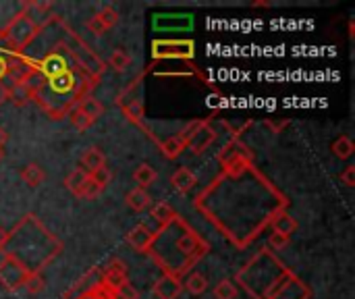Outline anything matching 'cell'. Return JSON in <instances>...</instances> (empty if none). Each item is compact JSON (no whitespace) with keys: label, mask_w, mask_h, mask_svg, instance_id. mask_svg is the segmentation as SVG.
<instances>
[{"label":"cell","mask_w":355,"mask_h":299,"mask_svg":"<svg viewBox=\"0 0 355 299\" xmlns=\"http://www.w3.org/2000/svg\"><path fill=\"white\" fill-rule=\"evenodd\" d=\"M98 81L100 75L92 73L87 67L75 60L69 71L46 79L33 100L52 121H60L69 117V112L83 98L92 96V89L98 85Z\"/></svg>","instance_id":"obj_1"},{"label":"cell","mask_w":355,"mask_h":299,"mask_svg":"<svg viewBox=\"0 0 355 299\" xmlns=\"http://www.w3.org/2000/svg\"><path fill=\"white\" fill-rule=\"evenodd\" d=\"M21 248H25V252L10 256V258L17 260L19 264H23L31 275H40L42 268L46 264H50L62 250L60 241L33 214H27L12 231H8L2 252L4 250H21ZM4 256H8V254H4Z\"/></svg>","instance_id":"obj_2"},{"label":"cell","mask_w":355,"mask_h":299,"mask_svg":"<svg viewBox=\"0 0 355 299\" xmlns=\"http://www.w3.org/2000/svg\"><path fill=\"white\" fill-rule=\"evenodd\" d=\"M168 248H175L177 262L173 266L171 277H177V279L187 275L193 268V264H198L202 260V256L208 254V244L191 227H187L179 216L168 227L156 231L150 252L152 250H168Z\"/></svg>","instance_id":"obj_3"},{"label":"cell","mask_w":355,"mask_h":299,"mask_svg":"<svg viewBox=\"0 0 355 299\" xmlns=\"http://www.w3.org/2000/svg\"><path fill=\"white\" fill-rule=\"evenodd\" d=\"M44 25L33 21V17L27 10L15 12L6 25L2 27V42H0V54H23V50L42 33Z\"/></svg>","instance_id":"obj_4"},{"label":"cell","mask_w":355,"mask_h":299,"mask_svg":"<svg viewBox=\"0 0 355 299\" xmlns=\"http://www.w3.org/2000/svg\"><path fill=\"white\" fill-rule=\"evenodd\" d=\"M29 277L31 273L23 264H19L10 256H2L0 260V287L2 289H6L8 293H15L21 287H25Z\"/></svg>","instance_id":"obj_5"},{"label":"cell","mask_w":355,"mask_h":299,"mask_svg":"<svg viewBox=\"0 0 355 299\" xmlns=\"http://www.w3.org/2000/svg\"><path fill=\"white\" fill-rule=\"evenodd\" d=\"M183 139H185V150L189 148L191 154H202L206 152V148H210V144L216 139V131L206 123H191V127H187L185 131H181Z\"/></svg>","instance_id":"obj_6"},{"label":"cell","mask_w":355,"mask_h":299,"mask_svg":"<svg viewBox=\"0 0 355 299\" xmlns=\"http://www.w3.org/2000/svg\"><path fill=\"white\" fill-rule=\"evenodd\" d=\"M100 279L108 287H112V289L119 291L123 285L129 283V268H127V264L121 258H112L104 268H100Z\"/></svg>","instance_id":"obj_7"},{"label":"cell","mask_w":355,"mask_h":299,"mask_svg":"<svg viewBox=\"0 0 355 299\" xmlns=\"http://www.w3.org/2000/svg\"><path fill=\"white\" fill-rule=\"evenodd\" d=\"M154 237H156V231H150V227H148L146 223H139V225H135V227L127 233L125 241H127L137 254H150V248H152V244H154Z\"/></svg>","instance_id":"obj_8"},{"label":"cell","mask_w":355,"mask_h":299,"mask_svg":"<svg viewBox=\"0 0 355 299\" xmlns=\"http://www.w3.org/2000/svg\"><path fill=\"white\" fill-rule=\"evenodd\" d=\"M154 296L158 299H179V296L183 293V283L181 279L177 277H171V275H162L154 287H152Z\"/></svg>","instance_id":"obj_9"},{"label":"cell","mask_w":355,"mask_h":299,"mask_svg":"<svg viewBox=\"0 0 355 299\" xmlns=\"http://www.w3.org/2000/svg\"><path fill=\"white\" fill-rule=\"evenodd\" d=\"M193 44L191 42H158L154 44V56H191L193 54Z\"/></svg>","instance_id":"obj_10"},{"label":"cell","mask_w":355,"mask_h":299,"mask_svg":"<svg viewBox=\"0 0 355 299\" xmlns=\"http://www.w3.org/2000/svg\"><path fill=\"white\" fill-rule=\"evenodd\" d=\"M102 166H106V158H104V154H102L100 148L89 146V148H85L81 152V156H79V169H83L87 175H92L94 171H98Z\"/></svg>","instance_id":"obj_11"},{"label":"cell","mask_w":355,"mask_h":299,"mask_svg":"<svg viewBox=\"0 0 355 299\" xmlns=\"http://www.w3.org/2000/svg\"><path fill=\"white\" fill-rule=\"evenodd\" d=\"M198 183V177L193 171H189L187 166H181L177 169L173 175H171V185L179 191V194H189Z\"/></svg>","instance_id":"obj_12"},{"label":"cell","mask_w":355,"mask_h":299,"mask_svg":"<svg viewBox=\"0 0 355 299\" xmlns=\"http://www.w3.org/2000/svg\"><path fill=\"white\" fill-rule=\"evenodd\" d=\"M270 227L275 233H283L287 237H291V233L297 231V221L287 212V210H279L272 219H270Z\"/></svg>","instance_id":"obj_13"},{"label":"cell","mask_w":355,"mask_h":299,"mask_svg":"<svg viewBox=\"0 0 355 299\" xmlns=\"http://www.w3.org/2000/svg\"><path fill=\"white\" fill-rule=\"evenodd\" d=\"M19 177L27 187H40L46 181V171L37 162H29L21 169Z\"/></svg>","instance_id":"obj_14"},{"label":"cell","mask_w":355,"mask_h":299,"mask_svg":"<svg viewBox=\"0 0 355 299\" xmlns=\"http://www.w3.org/2000/svg\"><path fill=\"white\" fill-rule=\"evenodd\" d=\"M125 202H127V206H129L133 212H144V210H148V208H150L152 198H150L148 189L133 187V189L125 196Z\"/></svg>","instance_id":"obj_15"},{"label":"cell","mask_w":355,"mask_h":299,"mask_svg":"<svg viewBox=\"0 0 355 299\" xmlns=\"http://www.w3.org/2000/svg\"><path fill=\"white\" fill-rule=\"evenodd\" d=\"M150 216L158 223L160 229H164V227H168L179 214L173 210V206H171L168 202H158V204L150 210Z\"/></svg>","instance_id":"obj_16"},{"label":"cell","mask_w":355,"mask_h":299,"mask_svg":"<svg viewBox=\"0 0 355 299\" xmlns=\"http://www.w3.org/2000/svg\"><path fill=\"white\" fill-rule=\"evenodd\" d=\"M181 283H183V291H187L189 296H202L208 289V277L198 273V271L189 273L187 279L181 281Z\"/></svg>","instance_id":"obj_17"},{"label":"cell","mask_w":355,"mask_h":299,"mask_svg":"<svg viewBox=\"0 0 355 299\" xmlns=\"http://www.w3.org/2000/svg\"><path fill=\"white\" fill-rule=\"evenodd\" d=\"M6 89H8V102H12L17 108L25 106L29 100H33V94L29 92V87L25 83H8Z\"/></svg>","instance_id":"obj_18"},{"label":"cell","mask_w":355,"mask_h":299,"mask_svg":"<svg viewBox=\"0 0 355 299\" xmlns=\"http://www.w3.org/2000/svg\"><path fill=\"white\" fill-rule=\"evenodd\" d=\"M160 150H162V154H164L168 160L179 158V156L185 152V139H183V135L179 133V135H173V137L160 142Z\"/></svg>","instance_id":"obj_19"},{"label":"cell","mask_w":355,"mask_h":299,"mask_svg":"<svg viewBox=\"0 0 355 299\" xmlns=\"http://www.w3.org/2000/svg\"><path fill=\"white\" fill-rule=\"evenodd\" d=\"M158 179V173H156V169L154 166H150V164H139L135 171H133V181L137 183L135 187H141V189H148L154 181Z\"/></svg>","instance_id":"obj_20"},{"label":"cell","mask_w":355,"mask_h":299,"mask_svg":"<svg viewBox=\"0 0 355 299\" xmlns=\"http://www.w3.org/2000/svg\"><path fill=\"white\" fill-rule=\"evenodd\" d=\"M87 173L83 171V169H73L69 175H67V179H64V187L75 196V198H79V194H81V189H83V185H85V181H87Z\"/></svg>","instance_id":"obj_21"},{"label":"cell","mask_w":355,"mask_h":299,"mask_svg":"<svg viewBox=\"0 0 355 299\" xmlns=\"http://www.w3.org/2000/svg\"><path fill=\"white\" fill-rule=\"evenodd\" d=\"M131 62H133V58H131L129 50H125V48H114L112 54L108 56V67H112L116 73L127 71L131 67Z\"/></svg>","instance_id":"obj_22"},{"label":"cell","mask_w":355,"mask_h":299,"mask_svg":"<svg viewBox=\"0 0 355 299\" xmlns=\"http://www.w3.org/2000/svg\"><path fill=\"white\" fill-rule=\"evenodd\" d=\"M75 108H79L85 117H89L94 123L104 114V106H102V102L100 100H96L94 96H87V98H83Z\"/></svg>","instance_id":"obj_23"},{"label":"cell","mask_w":355,"mask_h":299,"mask_svg":"<svg viewBox=\"0 0 355 299\" xmlns=\"http://www.w3.org/2000/svg\"><path fill=\"white\" fill-rule=\"evenodd\" d=\"M331 150H333V154H335L339 160H347V158H352V156H354L355 146H354V142H352L347 135H341L339 139H335V142H333Z\"/></svg>","instance_id":"obj_24"},{"label":"cell","mask_w":355,"mask_h":299,"mask_svg":"<svg viewBox=\"0 0 355 299\" xmlns=\"http://www.w3.org/2000/svg\"><path fill=\"white\" fill-rule=\"evenodd\" d=\"M123 112L127 114L129 121L141 123V119H144V102H141L139 98H133V100H129V102L123 106Z\"/></svg>","instance_id":"obj_25"},{"label":"cell","mask_w":355,"mask_h":299,"mask_svg":"<svg viewBox=\"0 0 355 299\" xmlns=\"http://www.w3.org/2000/svg\"><path fill=\"white\" fill-rule=\"evenodd\" d=\"M237 293H239V289H237L235 283L229 281V279L220 281V283L214 287V299H235L237 298Z\"/></svg>","instance_id":"obj_26"},{"label":"cell","mask_w":355,"mask_h":299,"mask_svg":"<svg viewBox=\"0 0 355 299\" xmlns=\"http://www.w3.org/2000/svg\"><path fill=\"white\" fill-rule=\"evenodd\" d=\"M69 121H71V125H73L77 131H87V129L94 125V121H92L89 117H85L79 108H73V110L69 112Z\"/></svg>","instance_id":"obj_27"},{"label":"cell","mask_w":355,"mask_h":299,"mask_svg":"<svg viewBox=\"0 0 355 299\" xmlns=\"http://www.w3.org/2000/svg\"><path fill=\"white\" fill-rule=\"evenodd\" d=\"M96 15L100 17V21H102L108 29H110V27H114V25L119 23V19H121L119 10H116L114 6H110V4H108V6H102V8H100V12H96Z\"/></svg>","instance_id":"obj_28"},{"label":"cell","mask_w":355,"mask_h":299,"mask_svg":"<svg viewBox=\"0 0 355 299\" xmlns=\"http://www.w3.org/2000/svg\"><path fill=\"white\" fill-rule=\"evenodd\" d=\"M89 177H92V181H94L102 191H104V189L108 187V183L112 181V173H110V169H108V166H102V169L94 171Z\"/></svg>","instance_id":"obj_29"},{"label":"cell","mask_w":355,"mask_h":299,"mask_svg":"<svg viewBox=\"0 0 355 299\" xmlns=\"http://www.w3.org/2000/svg\"><path fill=\"white\" fill-rule=\"evenodd\" d=\"M289 244H291V237H287V235H283V233H270L268 235V248L272 250V252H281V250H285V248H289Z\"/></svg>","instance_id":"obj_30"},{"label":"cell","mask_w":355,"mask_h":299,"mask_svg":"<svg viewBox=\"0 0 355 299\" xmlns=\"http://www.w3.org/2000/svg\"><path fill=\"white\" fill-rule=\"evenodd\" d=\"M85 27H87V31H89L92 35H96V37H102V35L108 31V27L100 21V17H98V15L89 17V19L85 21Z\"/></svg>","instance_id":"obj_31"},{"label":"cell","mask_w":355,"mask_h":299,"mask_svg":"<svg viewBox=\"0 0 355 299\" xmlns=\"http://www.w3.org/2000/svg\"><path fill=\"white\" fill-rule=\"evenodd\" d=\"M100 194H102V189L92 181V177H87V181H85V185H83V189H81L79 198H81V200H96Z\"/></svg>","instance_id":"obj_32"},{"label":"cell","mask_w":355,"mask_h":299,"mask_svg":"<svg viewBox=\"0 0 355 299\" xmlns=\"http://www.w3.org/2000/svg\"><path fill=\"white\" fill-rule=\"evenodd\" d=\"M25 289H27L29 293H40V291H44V289H46V279H44V275H42V273H40V275H31L29 281L25 283Z\"/></svg>","instance_id":"obj_33"},{"label":"cell","mask_w":355,"mask_h":299,"mask_svg":"<svg viewBox=\"0 0 355 299\" xmlns=\"http://www.w3.org/2000/svg\"><path fill=\"white\" fill-rule=\"evenodd\" d=\"M339 181L345 185V187H354L355 185V166L354 164H349L341 175H339Z\"/></svg>","instance_id":"obj_34"},{"label":"cell","mask_w":355,"mask_h":299,"mask_svg":"<svg viewBox=\"0 0 355 299\" xmlns=\"http://www.w3.org/2000/svg\"><path fill=\"white\" fill-rule=\"evenodd\" d=\"M139 298V293H137V289L131 285V283H127V285H123L121 289H119V299H137Z\"/></svg>","instance_id":"obj_35"},{"label":"cell","mask_w":355,"mask_h":299,"mask_svg":"<svg viewBox=\"0 0 355 299\" xmlns=\"http://www.w3.org/2000/svg\"><path fill=\"white\" fill-rule=\"evenodd\" d=\"M6 142H8V133H6V129L0 125V154L4 152V146H6Z\"/></svg>","instance_id":"obj_36"},{"label":"cell","mask_w":355,"mask_h":299,"mask_svg":"<svg viewBox=\"0 0 355 299\" xmlns=\"http://www.w3.org/2000/svg\"><path fill=\"white\" fill-rule=\"evenodd\" d=\"M6 73H8V71H6V58L0 54V81L6 79Z\"/></svg>","instance_id":"obj_37"},{"label":"cell","mask_w":355,"mask_h":299,"mask_svg":"<svg viewBox=\"0 0 355 299\" xmlns=\"http://www.w3.org/2000/svg\"><path fill=\"white\" fill-rule=\"evenodd\" d=\"M6 100H8V89H6L4 81H0V106H2Z\"/></svg>","instance_id":"obj_38"},{"label":"cell","mask_w":355,"mask_h":299,"mask_svg":"<svg viewBox=\"0 0 355 299\" xmlns=\"http://www.w3.org/2000/svg\"><path fill=\"white\" fill-rule=\"evenodd\" d=\"M252 6H254V8H268V6H270V2H266V0H254V2H252Z\"/></svg>","instance_id":"obj_39"},{"label":"cell","mask_w":355,"mask_h":299,"mask_svg":"<svg viewBox=\"0 0 355 299\" xmlns=\"http://www.w3.org/2000/svg\"><path fill=\"white\" fill-rule=\"evenodd\" d=\"M6 235H8V231H4V229L0 227V252H2V248H4V244H6Z\"/></svg>","instance_id":"obj_40"},{"label":"cell","mask_w":355,"mask_h":299,"mask_svg":"<svg viewBox=\"0 0 355 299\" xmlns=\"http://www.w3.org/2000/svg\"><path fill=\"white\" fill-rule=\"evenodd\" d=\"M73 299H89V298H87V293H85V291H81V293H79L77 298H73Z\"/></svg>","instance_id":"obj_41"},{"label":"cell","mask_w":355,"mask_h":299,"mask_svg":"<svg viewBox=\"0 0 355 299\" xmlns=\"http://www.w3.org/2000/svg\"><path fill=\"white\" fill-rule=\"evenodd\" d=\"M0 158H2V154H0Z\"/></svg>","instance_id":"obj_42"}]
</instances>
